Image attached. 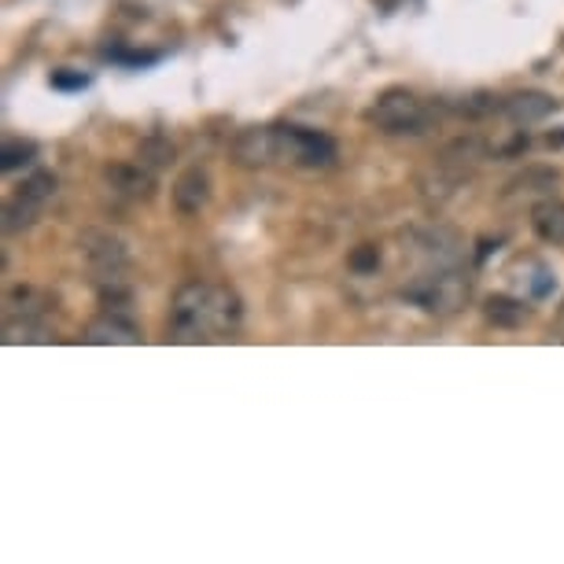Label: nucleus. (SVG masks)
Segmentation results:
<instances>
[{"label":"nucleus","instance_id":"obj_1","mask_svg":"<svg viewBox=\"0 0 564 564\" xmlns=\"http://www.w3.org/2000/svg\"><path fill=\"white\" fill-rule=\"evenodd\" d=\"M240 321H244V303L229 285L189 280L170 303L167 333L173 344H214L237 333Z\"/></svg>","mask_w":564,"mask_h":564},{"label":"nucleus","instance_id":"obj_2","mask_svg":"<svg viewBox=\"0 0 564 564\" xmlns=\"http://www.w3.org/2000/svg\"><path fill=\"white\" fill-rule=\"evenodd\" d=\"M365 119L387 137H421L432 125V107L410 89H384L365 111Z\"/></svg>","mask_w":564,"mask_h":564},{"label":"nucleus","instance_id":"obj_3","mask_svg":"<svg viewBox=\"0 0 564 564\" xmlns=\"http://www.w3.org/2000/svg\"><path fill=\"white\" fill-rule=\"evenodd\" d=\"M469 291H472L469 277H465L454 262H435L432 269H424V274L406 288V299L428 310V314H454V310L465 307Z\"/></svg>","mask_w":564,"mask_h":564},{"label":"nucleus","instance_id":"obj_4","mask_svg":"<svg viewBox=\"0 0 564 564\" xmlns=\"http://www.w3.org/2000/svg\"><path fill=\"white\" fill-rule=\"evenodd\" d=\"M274 163L299 170H321L336 163V141L307 125H274Z\"/></svg>","mask_w":564,"mask_h":564},{"label":"nucleus","instance_id":"obj_5","mask_svg":"<svg viewBox=\"0 0 564 564\" xmlns=\"http://www.w3.org/2000/svg\"><path fill=\"white\" fill-rule=\"evenodd\" d=\"M56 192H60V181H56V173L48 170H37L31 173L23 184L15 189V196L8 200L4 207V229L8 232H23L37 226V218L48 211V203L56 200Z\"/></svg>","mask_w":564,"mask_h":564},{"label":"nucleus","instance_id":"obj_6","mask_svg":"<svg viewBox=\"0 0 564 564\" xmlns=\"http://www.w3.org/2000/svg\"><path fill=\"white\" fill-rule=\"evenodd\" d=\"M77 248H82V259L85 266H89V274L100 280H119L125 274V266H130V251L115 232L107 229H89L82 232V240H77Z\"/></svg>","mask_w":564,"mask_h":564},{"label":"nucleus","instance_id":"obj_7","mask_svg":"<svg viewBox=\"0 0 564 564\" xmlns=\"http://www.w3.org/2000/svg\"><path fill=\"white\" fill-rule=\"evenodd\" d=\"M104 181L115 196L130 200V203H148L155 196V173L148 163H107Z\"/></svg>","mask_w":564,"mask_h":564},{"label":"nucleus","instance_id":"obj_8","mask_svg":"<svg viewBox=\"0 0 564 564\" xmlns=\"http://www.w3.org/2000/svg\"><path fill=\"white\" fill-rule=\"evenodd\" d=\"M170 200H173V211L184 214V218L200 214L211 203V173L203 167H189L178 181H173Z\"/></svg>","mask_w":564,"mask_h":564},{"label":"nucleus","instance_id":"obj_9","mask_svg":"<svg viewBox=\"0 0 564 564\" xmlns=\"http://www.w3.org/2000/svg\"><path fill=\"white\" fill-rule=\"evenodd\" d=\"M85 344H141V328L133 314H119V310H100V317L85 328Z\"/></svg>","mask_w":564,"mask_h":564},{"label":"nucleus","instance_id":"obj_10","mask_svg":"<svg viewBox=\"0 0 564 564\" xmlns=\"http://www.w3.org/2000/svg\"><path fill=\"white\" fill-rule=\"evenodd\" d=\"M232 159L240 167H269L274 163V125H255L232 141Z\"/></svg>","mask_w":564,"mask_h":564},{"label":"nucleus","instance_id":"obj_11","mask_svg":"<svg viewBox=\"0 0 564 564\" xmlns=\"http://www.w3.org/2000/svg\"><path fill=\"white\" fill-rule=\"evenodd\" d=\"M531 232L542 240V244L564 248V200H539L531 207Z\"/></svg>","mask_w":564,"mask_h":564},{"label":"nucleus","instance_id":"obj_12","mask_svg":"<svg viewBox=\"0 0 564 564\" xmlns=\"http://www.w3.org/2000/svg\"><path fill=\"white\" fill-rule=\"evenodd\" d=\"M557 107V100L547 93H517L509 100H502V111L509 115L517 125H531V122H542L547 115Z\"/></svg>","mask_w":564,"mask_h":564},{"label":"nucleus","instance_id":"obj_13","mask_svg":"<svg viewBox=\"0 0 564 564\" xmlns=\"http://www.w3.org/2000/svg\"><path fill=\"white\" fill-rule=\"evenodd\" d=\"M483 314H488L491 325H499V328H520L524 321L531 317V307L513 296H491L488 307H483Z\"/></svg>","mask_w":564,"mask_h":564},{"label":"nucleus","instance_id":"obj_14","mask_svg":"<svg viewBox=\"0 0 564 564\" xmlns=\"http://www.w3.org/2000/svg\"><path fill=\"white\" fill-rule=\"evenodd\" d=\"M37 155L34 144H23V141H8L4 152H0V167H4V173H15L19 167H26Z\"/></svg>","mask_w":564,"mask_h":564},{"label":"nucleus","instance_id":"obj_15","mask_svg":"<svg viewBox=\"0 0 564 564\" xmlns=\"http://www.w3.org/2000/svg\"><path fill=\"white\" fill-rule=\"evenodd\" d=\"M381 266V251H376L373 244H362L351 255V269H358V274H365V269H376Z\"/></svg>","mask_w":564,"mask_h":564},{"label":"nucleus","instance_id":"obj_16","mask_svg":"<svg viewBox=\"0 0 564 564\" xmlns=\"http://www.w3.org/2000/svg\"><path fill=\"white\" fill-rule=\"evenodd\" d=\"M52 85H56V89H85L89 77H85V74H52Z\"/></svg>","mask_w":564,"mask_h":564},{"label":"nucleus","instance_id":"obj_17","mask_svg":"<svg viewBox=\"0 0 564 564\" xmlns=\"http://www.w3.org/2000/svg\"><path fill=\"white\" fill-rule=\"evenodd\" d=\"M557 333H561V336H564V307H561V310H557Z\"/></svg>","mask_w":564,"mask_h":564}]
</instances>
